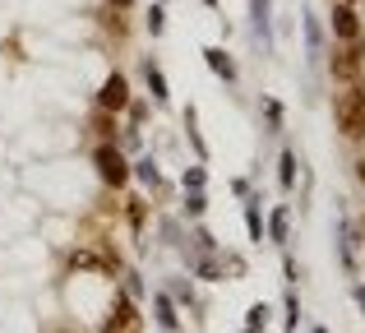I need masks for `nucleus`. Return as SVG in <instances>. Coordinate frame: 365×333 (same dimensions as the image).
Listing matches in <instances>:
<instances>
[{
    "label": "nucleus",
    "mask_w": 365,
    "mask_h": 333,
    "mask_svg": "<svg viewBox=\"0 0 365 333\" xmlns=\"http://www.w3.org/2000/svg\"><path fill=\"white\" fill-rule=\"evenodd\" d=\"M333 121L347 139H361L365 135V88L361 83H347V93H338L333 102Z\"/></svg>",
    "instance_id": "1"
},
{
    "label": "nucleus",
    "mask_w": 365,
    "mask_h": 333,
    "mask_svg": "<svg viewBox=\"0 0 365 333\" xmlns=\"http://www.w3.org/2000/svg\"><path fill=\"white\" fill-rule=\"evenodd\" d=\"M93 167H98V176L107 180L111 190H120L125 180H130V163L120 158L116 144H98V153H93Z\"/></svg>",
    "instance_id": "2"
},
{
    "label": "nucleus",
    "mask_w": 365,
    "mask_h": 333,
    "mask_svg": "<svg viewBox=\"0 0 365 333\" xmlns=\"http://www.w3.org/2000/svg\"><path fill=\"white\" fill-rule=\"evenodd\" d=\"M125 107H130V79H125L120 70H111L98 88V111H111V116H116Z\"/></svg>",
    "instance_id": "3"
},
{
    "label": "nucleus",
    "mask_w": 365,
    "mask_h": 333,
    "mask_svg": "<svg viewBox=\"0 0 365 333\" xmlns=\"http://www.w3.org/2000/svg\"><path fill=\"white\" fill-rule=\"evenodd\" d=\"M329 70H333V79H338V83H356V79H361V70H365L361 46H356V42H342V51H333Z\"/></svg>",
    "instance_id": "4"
},
{
    "label": "nucleus",
    "mask_w": 365,
    "mask_h": 333,
    "mask_svg": "<svg viewBox=\"0 0 365 333\" xmlns=\"http://www.w3.org/2000/svg\"><path fill=\"white\" fill-rule=\"evenodd\" d=\"M139 329H143V319H139V310H134V301L130 297H116L111 315L102 319V333H139Z\"/></svg>",
    "instance_id": "5"
},
{
    "label": "nucleus",
    "mask_w": 365,
    "mask_h": 333,
    "mask_svg": "<svg viewBox=\"0 0 365 333\" xmlns=\"http://www.w3.org/2000/svg\"><path fill=\"white\" fill-rule=\"evenodd\" d=\"M329 24H333V37H338V42H361V14H356V5L338 0L333 14H329Z\"/></svg>",
    "instance_id": "6"
},
{
    "label": "nucleus",
    "mask_w": 365,
    "mask_h": 333,
    "mask_svg": "<svg viewBox=\"0 0 365 333\" xmlns=\"http://www.w3.org/2000/svg\"><path fill=\"white\" fill-rule=\"evenodd\" d=\"M250 19H255V37L259 42H273V0H250Z\"/></svg>",
    "instance_id": "7"
},
{
    "label": "nucleus",
    "mask_w": 365,
    "mask_h": 333,
    "mask_svg": "<svg viewBox=\"0 0 365 333\" xmlns=\"http://www.w3.org/2000/svg\"><path fill=\"white\" fill-rule=\"evenodd\" d=\"M305 51H310V61L324 56V19L314 9H305Z\"/></svg>",
    "instance_id": "8"
},
{
    "label": "nucleus",
    "mask_w": 365,
    "mask_h": 333,
    "mask_svg": "<svg viewBox=\"0 0 365 333\" xmlns=\"http://www.w3.org/2000/svg\"><path fill=\"white\" fill-rule=\"evenodd\" d=\"M204 61H208V70L217 74V79H227V83H236V61L222 51V46H204Z\"/></svg>",
    "instance_id": "9"
},
{
    "label": "nucleus",
    "mask_w": 365,
    "mask_h": 333,
    "mask_svg": "<svg viewBox=\"0 0 365 333\" xmlns=\"http://www.w3.org/2000/svg\"><path fill=\"white\" fill-rule=\"evenodd\" d=\"M264 232L273 236L277 245H287V236H292V213H287V204H277V208H273V217L264 222Z\"/></svg>",
    "instance_id": "10"
},
{
    "label": "nucleus",
    "mask_w": 365,
    "mask_h": 333,
    "mask_svg": "<svg viewBox=\"0 0 365 333\" xmlns=\"http://www.w3.org/2000/svg\"><path fill=\"white\" fill-rule=\"evenodd\" d=\"M153 310H158V324H162V333H176V301L167 297V292H158V297H153Z\"/></svg>",
    "instance_id": "11"
},
{
    "label": "nucleus",
    "mask_w": 365,
    "mask_h": 333,
    "mask_svg": "<svg viewBox=\"0 0 365 333\" xmlns=\"http://www.w3.org/2000/svg\"><path fill=\"white\" fill-rule=\"evenodd\" d=\"M143 79H148V88H153V102H167L171 93H167V74L158 70V61H148L143 56Z\"/></svg>",
    "instance_id": "12"
},
{
    "label": "nucleus",
    "mask_w": 365,
    "mask_h": 333,
    "mask_svg": "<svg viewBox=\"0 0 365 333\" xmlns=\"http://www.w3.org/2000/svg\"><path fill=\"white\" fill-rule=\"evenodd\" d=\"M245 232H250V241H264V213H259V199H250L245 204Z\"/></svg>",
    "instance_id": "13"
},
{
    "label": "nucleus",
    "mask_w": 365,
    "mask_h": 333,
    "mask_svg": "<svg viewBox=\"0 0 365 333\" xmlns=\"http://www.w3.org/2000/svg\"><path fill=\"white\" fill-rule=\"evenodd\" d=\"M277 180H282V190L296 185V153L292 148H282V158H277Z\"/></svg>",
    "instance_id": "14"
},
{
    "label": "nucleus",
    "mask_w": 365,
    "mask_h": 333,
    "mask_svg": "<svg viewBox=\"0 0 365 333\" xmlns=\"http://www.w3.org/2000/svg\"><path fill=\"white\" fill-rule=\"evenodd\" d=\"M130 176H139L143 185H158V163H153V158H139V163H134V171Z\"/></svg>",
    "instance_id": "15"
},
{
    "label": "nucleus",
    "mask_w": 365,
    "mask_h": 333,
    "mask_svg": "<svg viewBox=\"0 0 365 333\" xmlns=\"http://www.w3.org/2000/svg\"><path fill=\"white\" fill-rule=\"evenodd\" d=\"M162 33H167V9L148 5V37H162Z\"/></svg>",
    "instance_id": "16"
},
{
    "label": "nucleus",
    "mask_w": 365,
    "mask_h": 333,
    "mask_svg": "<svg viewBox=\"0 0 365 333\" xmlns=\"http://www.w3.org/2000/svg\"><path fill=\"white\" fill-rule=\"evenodd\" d=\"M195 273H199L204 282H217V273H222V264H217L213 255H204V260H195Z\"/></svg>",
    "instance_id": "17"
},
{
    "label": "nucleus",
    "mask_w": 365,
    "mask_h": 333,
    "mask_svg": "<svg viewBox=\"0 0 365 333\" xmlns=\"http://www.w3.org/2000/svg\"><path fill=\"white\" fill-rule=\"evenodd\" d=\"M264 324H268V306L259 301V306H250V310H245V329H250V333H259Z\"/></svg>",
    "instance_id": "18"
},
{
    "label": "nucleus",
    "mask_w": 365,
    "mask_h": 333,
    "mask_svg": "<svg viewBox=\"0 0 365 333\" xmlns=\"http://www.w3.org/2000/svg\"><path fill=\"white\" fill-rule=\"evenodd\" d=\"M296 324H301V297L287 287V333H296Z\"/></svg>",
    "instance_id": "19"
},
{
    "label": "nucleus",
    "mask_w": 365,
    "mask_h": 333,
    "mask_svg": "<svg viewBox=\"0 0 365 333\" xmlns=\"http://www.w3.org/2000/svg\"><path fill=\"white\" fill-rule=\"evenodd\" d=\"M190 217H204V208H208V199H204V190H190Z\"/></svg>",
    "instance_id": "20"
},
{
    "label": "nucleus",
    "mask_w": 365,
    "mask_h": 333,
    "mask_svg": "<svg viewBox=\"0 0 365 333\" xmlns=\"http://www.w3.org/2000/svg\"><path fill=\"white\" fill-rule=\"evenodd\" d=\"M264 116H268V125H273V130H282V107H277L273 98L264 102Z\"/></svg>",
    "instance_id": "21"
},
{
    "label": "nucleus",
    "mask_w": 365,
    "mask_h": 333,
    "mask_svg": "<svg viewBox=\"0 0 365 333\" xmlns=\"http://www.w3.org/2000/svg\"><path fill=\"white\" fill-rule=\"evenodd\" d=\"M185 190H204V167H190L185 171Z\"/></svg>",
    "instance_id": "22"
},
{
    "label": "nucleus",
    "mask_w": 365,
    "mask_h": 333,
    "mask_svg": "<svg viewBox=\"0 0 365 333\" xmlns=\"http://www.w3.org/2000/svg\"><path fill=\"white\" fill-rule=\"evenodd\" d=\"M130 222L143 227V199H134V204H130Z\"/></svg>",
    "instance_id": "23"
},
{
    "label": "nucleus",
    "mask_w": 365,
    "mask_h": 333,
    "mask_svg": "<svg viewBox=\"0 0 365 333\" xmlns=\"http://www.w3.org/2000/svg\"><path fill=\"white\" fill-rule=\"evenodd\" d=\"M107 9H134V0H107Z\"/></svg>",
    "instance_id": "24"
},
{
    "label": "nucleus",
    "mask_w": 365,
    "mask_h": 333,
    "mask_svg": "<svg viewBox=\"0 0 365 333\" xmlns=\"http://www.w3.org/2000/svg\"><path fill=\"white\" fill-rule=\"evenodd\" d=\"M356 306H361V315H365V287H356Z\"/></svg>",
    "instance_id": "25"
},
{
    "label": "nucleus",
    "mask_w": 365,
    "mask_h": 333,
    "mask_svg": "<svg viewBox=\"0 0 365 333\" xmlns=\"http://www.w3.org/2000/svg\"><path fill=\"white\" fill-rule=\"evenodd\" d=\"M356 180H361V185H365V158H361V163H356Z\"/></svg>",
    "instance_id": "26"
},
{
    "label": "nucleus",
    "mask_w": 365,
    "mask_h": 333,
    "mask_svg": "<svg viewBox=\"0 0 365 333\" xmlns=\"http://www.w3.org/2000/svg\"><path fill=\"white\" fill-rule=\"evenodd\" d=\"M204 5H208V9H217V5H222V0H204Z\"/></svg>",
    "instance_id": "27"
},
{
    "label": "nucleus",
    "mask_w": 365,
    "mask_h": 333,
    "mask_svg": "<svg viewBox=\"0 0 365 333\" xmlns=\"http://www.w3.org/2000/svg\"><path fill=\"white\" fill-rule=\"evenodd\" d=\"M347 5H361V0H347Z\"/></svg>",
    "instance_id": "28"
},
{
    "label": "nucleus",
    "mask_w": 365,
    "mask_h": 333,
    "mask_svg": "<svg viewBox=\"0 0 365 333\" xmlns=\"http://www.w3.org/2000/svg\"><path fill=\"white\" fill-rule=\"evenodd\" d=\"M314 333H329V329H314Z\"/></svg>",
    "instance_id": "29"
}]
</instances>
